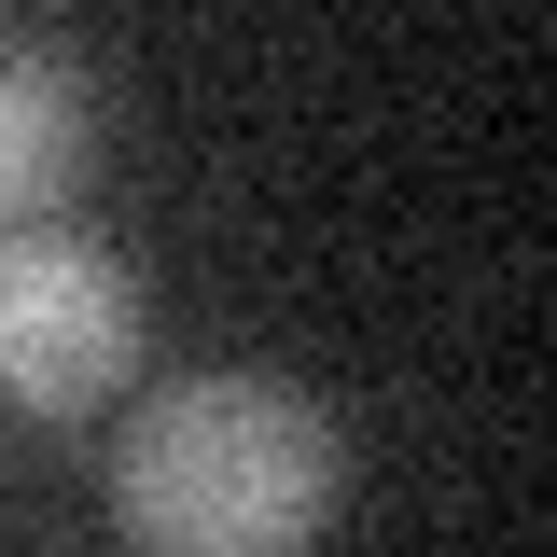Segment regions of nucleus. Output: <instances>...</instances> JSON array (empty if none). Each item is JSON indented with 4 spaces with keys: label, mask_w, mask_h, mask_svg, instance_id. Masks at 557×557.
I'll list each match as a JSON object with an SVG mask.
<instances>
[{
    "label": "nucleus",
    "mask_w": 557,
    "mask_h": 557,
    "mask_svg": "<svg viewBox=\"0 0 557 557\" xmlns=\"http://www.w3.org/2000/svg\"><path fill=\"white\" fill-rule=\"evenodd\" d=\"M112 516L139 557H307L335 516V418L293 376H168L112 446Z\"/></svg>",
    "instance_id": "1"
},
{
    "label": "nucleus",
    "mask_w": 557,
    "mask_h": 557,
    "mask_svg": "<svg viewBox=\"0 0 557 557\" xmlns=\"http://www.w3.org/2000/svg\"><path fill=\"white\" fill-rule=\"evenodd\" d=\"M126 362H139V278L70 223H14L0 237V405L84 418Z\"/></svg>",
    "instance_id": "2"
},
{
    "label": "nucleus",
    "mask_w": 557,
    "mask_h": 557,
    "mask_svg": "<svg viewBox=\"0 0 557 557\" xmlns=\"http://www.w3.org/2000/svg\"><path fill=\"white\" fill-rule=\"evenodd\" d=\"M84 168V70L28 28H0V237L42 223Z\"/></svg>",
    "instance_id": "3"
}]
</instances>
